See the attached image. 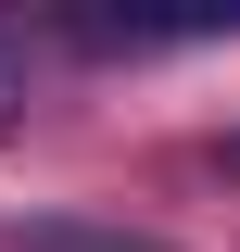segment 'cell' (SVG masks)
Instances as JSON below:
<instances>
[{
    "instance_id": "cell-1",
    "label": "cell",
    "mask_w": 240,
    "mask_h": 252,
    "mask_svg": "<svg viewBox=\"0 0 240 252\" xmlns=\"http://www.w3.org/2000/svg\"><path fill=\"white\" fill-rule=\"evenodd\" d=\"M26 252H164V240H139V227H76V215H38V227H13Z\"/></svg>"
},
{
    "instance_id": "cell-2",
    "label": "cell",
    "mask_w": 240,
    "mask_h": 252,
    "mask_svg": "<svg viewBox=\"0 0 240 252\" xmlns=\"http://www.w3.org/2000/svg\"><path fill=\"white\" fill-rule=\"evenodd\" d=\"M13 126H26V51L0 38V139H13Z\"/></svg>"
},
{
    "instance_id": "cell-3",
    "label": "cell",
    "mask_w": 240,
    "mask_h": 252,
    "mask_svg": "<svg viewBox=\"0 0 240 252\" xmlns=\"http://www.w3.org/2000/svg\"><path fill=\"white\" fill-rule=\"evenodd\" d=\"M215 164H228V189H240V139H215Z\"/></svg>"
}]
</instances>
